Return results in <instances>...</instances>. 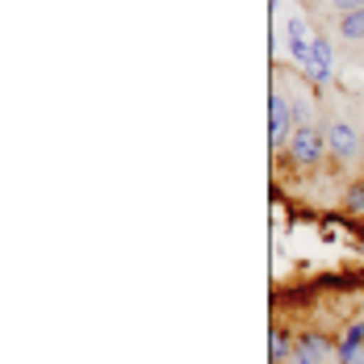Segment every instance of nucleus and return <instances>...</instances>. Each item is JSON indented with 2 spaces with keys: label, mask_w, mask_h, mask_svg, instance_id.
Returning a JSON list of instances; mask_svg holds the SVG:
<instances>
[{
  "label": "nucleus",
  "mask_w": 364,
  "mask_h": 364,
  "mask_svg": "<svg viewBox=\"0 0 364 364\" xmlns=\"http://www.w3.org/2000/svg\"><path fill=\"white\" fill-rule=\"evenodd\" d=\"M327 151V139L318 134V126H297L289 134V159L297 168H314Z\"/></svg>",
  "instance_id": "obj_1"
},
{
  "label": "nucleus",
  "mask_w": 364,
  "mask_h": 364,
  "mask_svg": "<svg viewBox=\"0 0 364 364\" xmlns=\"http://www.w3.org/2000/svg\"><path fill=\"white\" fill-rule=\"evenodd\" d=\"M327 151L339 164H348V159H356V151H360V134H356L348 122H331L327 126Z\"/></svg>",
  "instance_id": "obj_2"
},
{
  "label": "nucleus",
  "mask_w": 364,
  "mask_h": 364,
  "mask_svg": "<svg viewBox=\"0 0 364 364\" xmlns=\"http://www.w3.org/2000/svg\"><path fill=\"white\" fill-rule=\"evenodd\" d=\"M289 130H293V105L281 92H272V101H268V143L281 146Z\"/></svg>",
  "instance_id": "obj_3"
},
{
  "label": "nucleus",
  "mask_w": 364,
  "mask_h": 364,
  "mask_svg": "<svg viewBox=\"0 0 364 364\" xmlns=\"http://www.w3.org/2000/svg\"><path fill=\"white\" fill-rule=\"evenodd\" d=\"M331 356H335V348H331L323 335H301L297 339V348H293V364H327Z\"/></svg>",
  "instance_id": "obj_4"
},
{
  "label": "nucleus",
  "mask_w": 364,
  "mask_h": 364,
  "mask_svg": "<svg viewBox=\"0 0 364 364\" xmlns=\"http://www.w3.org/2000/svg\"><path fill=\"white\" fill-rule=\"evenodd\" d=\"M331 72H335V59H331V42L318 34V38H314V46H310V59H306V75H310V80H318V84H327Z\"/></svg>",
  "instance_id": "obj_5"
},
{
  "label": "nucleus",
  "mask_w": 364,
  "mask_h": 364,
  "mask_svg": "<svg viewBox=\"0 0 364 364\" xmlns=\"http://www.w3.org/2000/svg\"><path fill=\"white\" fill-rule=\"evenodd\" d=\"M310 46H314V38H310V30H306V21L301 17H289V50L297 63H306L310 59Z\"/></svg>",
  "instance_id": "obj_6"
},
{
  "label": "nucleus",
  "mask_w": 364,
  "mask_h": 364,
  "mask_svg": "<svg viewBox=\"0 0 364 364\" xmlns=\"http://www.w3.org/2000/svg\"><path fill=\"white\" fill-rule=\"evenodd\" d=\"M339 38H343V42H364V9L339 17Z\"/></svg>",
  "instance_id": "obj_7"
},
{
  "label": "nucleus",
  "mask_w": 364,
  "mask_h": 364,
  "mask_svg": "<svg viewBox=\"0 0 364 364\" xmlns=\"http://www.w3.org/2000/svg\"><path fill=\"white\" fill-rule=\"evenodd\" d=\"M356 348H364V323H352V327L343 331V339H339V360L352 356Z\"/></svg>",
  "instance_id": "obj_8"
},
{
  "label": "nucleus",
  "mask_w": 364,
  "mask_h": 364,
  "mask_svg": "<svg viewBox=\"0 0 364 364\" xmlns=\"http://www.w3.org/2000/svg\"><path fill=\"white\" fill-rule=\"evenodd\" d=\"M343 205H348L352 214H360V210H364V184H352V188L343 193Z\"/></svg>",
  "instance_id": "obj_9"
},
{
  "label": "nucleus",
  "mask_w": 364,
  "mask_h": 364,
  "mask_svg": "<svg viewBox=\"0 0 364 364\" xmlns=\"http://www.w3.org/2000/svg\"><path fill=\"white\" fill-rule=\"evenodd\" d=\"M268 348H272V364H281V360H285V352H289V348H285V339H281V331H272Z\"/></svg>",
  "instance_id": "obj_10"
},
{
  "label": "nucleus",
  "mask_w": 364,
  "mask_h": 364,
  "mask_svg": "<svg viewBox=\"0 0 364 364\" xmlns=\"http://www.w3.org/2000/svg\"><path fill=\"white\" fill-rule=\"evenodd\" d=\"M339 13H356V9H364V0H331Z\"/></svg>",
  "instance_id": "obj_11"
},
{
  "label": "nucleus",
  "mask_w": 364,
  "mask_h": 364,
  "mask_svg": "<svg viewBox=\"0 0 364 364\" xmlns=\"http://www.w3.org/2000/svg\"><path fill=\"white\" fill-rule=\"evenodd\" d=\"M293 113L301 117V126H310V105H306V101H297V105H293Z\"/></svg>",
  "instance_id": "obj_12"
},
{
  "label": "nucleus",
  "mask_w": 364,
  "mask_h": 364,
  "mask_svg": "<svg viewBox=\"0 0 364 364\" xmlns=\"http://www.w3.org/2000/svg\"><path fill=\"white\" fill-rule=\"evenodd\" d=\"M343 364H364V348H356L352 356H343Z\"/></svg>",
  "instance_id": "obj_13"
}]
</instances>
